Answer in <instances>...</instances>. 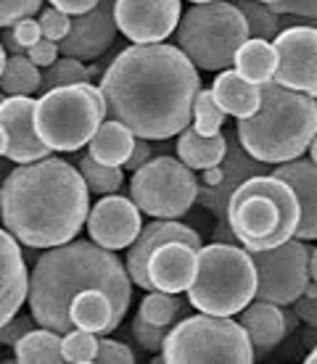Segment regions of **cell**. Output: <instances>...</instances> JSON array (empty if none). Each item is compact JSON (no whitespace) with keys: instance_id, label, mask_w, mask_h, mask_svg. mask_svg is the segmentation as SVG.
<instances>
[{"instance_id":"cell-1","label":"cell","mask_w":317,"mask_h":364,"mask_svg":"<svg viewBox=\"0 0 317 364\" xmlns=\"http://www.w3.org/2000/svg\"><path fill=\"white\" fill-rule=\"evenodd\" d=\"M98 90L106 119L143 140H167L190 124L201 77L177 46L148 43L125 48L103 72Z\"/></svg>"},{"instance_id":"cell-2","label":"cell","mask_w":317,"mask_h":364,"mask_svg":"<svg viewBox=\"0 0 317 364\" xmlns=\"http://www.w3.org/2000/svg\"><path fill=\"white\" fill-rule=\"evenodd\" d=\"M90 211V191L69 161L46 156L16 164L0 185L3 230L27 248H53L74 240Z\"/></svg>"},{"instance_id":"cell-3","label":"cell","mask_w":317,"mask_h":364,"mask_svg":"<svg viewBox=\"0 0 317 364\" xmlns=\"http://www.w3.org/2000/svg\"><path fill=\"white\" fill-rule=\"evenodd\" d=\"M90 288L109 296L114 314L122 322L132 301V280L109 248L95 246L93 240H69L46 248L29 272L27 285L29 311L37 328H48L61 336L69 333V301Z\"/></svg>"},{"instance_id":"cell-4","label":"cell","mask_w":317,"mask_h":364,"mask_svg":"<svg viewBox=\"0 0 317 364\" xmlns=\"http://www.w3.org/2000/svg\"><path fill=\"white\" fill-rule=\"evenodd\" d=\"M259 109L238 119V143L254 161L283 164L309 151L317 132V103L307 92L270 82L259 85Z\"/></svg>"},{"instance_id":"cell-5","label":"cell","mask_w":317,"mask_h":364,"mask_svg":"<svg viewBox=\"0 0 317 364\" xmlns=\"http://www.w3.org/2000/svg\"><path fill=\"white\" fill-rule=\"evenodd\" d=\"M225 219L246 251H259L293 237L299 203L289 182L275 174H254L246 177L227 198Z\"/></svg>"},{"instance_id":"cell-6","label":"cell","mask_w":317,"mask_h":364,"mask_svg":"<svg viewBox=\"0 0 317 364\" xmlns=\"http://www.w3.org/2000/svg\"><path fill=\"white\" fill-rule=\"evenodd\" d=\"M190 306L212 317H233L254 301L256 269L249 251L236 243H212L196 251V272L185 288Z\"/></svg>"},{"instance_id":"cell-7","label":"cell","mask_w":317,"mask_h":364,"mask_svg":"<svg viewBox=\"0 0 317 364\" xmlns=\"http://www.w3.org/2000/svg\"><path fill=\"white\" fill-rule=\"evenodd\" d=\"M103 119L106 106L100 90L90 82L51 87L35 100L37 137L58 154H74L88 146Z\"/></svg>"},{"instance_id":"cell-8","label":"cell","mask_w":317,"mask_h":364,"mask_svg":"<svg viewBox=\"0 0 317 364\" xmlns=\"http://www.w3.org/2000/svg\"><path fill=\"white\" fill-rule=\"evenodd\" d=\"M177 48L188 55L196 69L222 72L233 66V55L244 40H249V29L241 11L227 0L193 3L175 27Z\"/></svg>"},{"instance_id":"cell-9","label":"cell","mask_w":317,"mask_h":364,"mask_svg":"<svg viewBox=\"0 0 317 364\" xmlns=\"http://www.w3.org/2000/svg\"><path fill=\"white\" fill-rule=\"evenodd\" d=\"M159 362L167 364H251L254 351L246 330L230 317L177 319L159 348Z\"/></svg>"},{"instance_id":"cell-10","label":"cell","mask_w":317,"mask_h":364,"mask_svg":"<svg viewBox=\"0 0 317 364\" xmlns=\"http://www.w3.org/2000/svg\"><path fill=\"white\" fill-rule=\"evenodd\" d=\"M199 177L172 156H154L130 180V200L148 217L180 219L196 203Z\"/></svg>"},{"instance_id":"cell-11","label":"cell","mask_w":317,"mask_h":364,"mask_svg":"<svg viewBox=\"0 0 317 364\" xmlns=\"http://www.w3.org/2000/svg\"><path fill=\"white\" fill-rule=\"evenodd\" d=\"M309 248L304 240L289 237L272 248L249 251L251 264L256 269V291L254 299L270 301L278 306H289L304 293V285L309 282L307 274V256Z\"/></svg>"},{"instance_id":"cell-12","label":"cell","mask_w":317,"mask_h":364,"mask_svg":"<svg viewBox=\"0 0 317 364\" xmlns=\"http://www.w3.org/2000/svg\"><path fill=\"white\" fill-rule=\"evenodd\" d=\"M278 66L272 72V82L296 92H317V29L312 21L291 24L272 37Z\"/></svg>"},{"instance_id":"cell-13","label":"cell","mask_w":317,"mask_h":364,"mask_svg":"<svg viewBox=\"0 0 317 364\" xmlns=\"http://www.w3.org/2000/svg\"><path fill=\"white\" fill-rule=\"evenodd\" d=\"M222 180L217 185H199V193H196V203H201L204 209H209L214 217H217V240L222 243H233L236 235L227 225L225 219V206L227 198L233 196L238 185L246 180V177H254V174H270V164H262V161H254L251 156L246 154L238 140H227L225 156H222Z\"/></svg>"},{"instance_id":"cell-14","label":"cell","mask_w":317,"mask_h":364,"mask_svg":"<svg viewBox=\"0 0 317 364\" xmlns=\"http://www.w3.org/2000/svg\"><path fill=\"white\" fill-rule=\"evenodd\" d=\"M180 21V0H114L117 32L135 43H162Z\"/></svg>"},{"instance_id":"cell-15","label":"cell","mask_w":317,"mask_h":364,"mask_svg":"<svg viewBox=\"0 0 317 364\" xmlns=\"http://www.w3.org/2000/svg\"><path fill=\"white\" fill-rule=\"evenodd\" d=\"M88 235L95 246L109 248V251H122L137 237L143 222H140V209L125 196H103V198L88 211Z\"/></svg>"},{"instance_id":"cell-16","label":"cell","mask_w":317,"mask_h":364,"mask_svg":"<svg viewBox=\"0 0 317 364\" xmlns=\"http://www.w3.org/2000/svg\"><path fill=\"white\" fill-rule=\"evenodd\" d=\"M0 127L6 129V159L14 164H32L53 151L35 132V100L32 95H9L0 100Z\"/></svg>"},{"instance_id":"cell-17","label":"cell","mask_w":317,"mask_h":364,"mask_svg":"<svg viewBox=\"0 0 317 364\" xmlns=\"http://www.w3.org/2000/svg\"><path fill=\"white\" fill-rule=\"evenodd\" d=\"M117 40V24H114V0H98V6L72 18L69 35L58 43V53L77 58V61H93L114 46Z\"/></svg>"},{"instance_id":"cell-18","label":"cell","mask_w":317,"mask_h":364,"mask_svg":"<svg viewBox=\"0 0 317 364\" xmlns=\"http://www.w3.org/2000/svg\"><path fill=\"white\" fill-rule=\"evenodd\" d=\"M167 240H180V243H188L193 248H201V235L193 228L182 225L177 219H156L151 225L140 228L137 237L130 243V251H127V274L130 280L135 282L137 288L143 291H151V282H148V274H145V262L159 243H167Z\"/></svg>"},{"instance_id":"cell-19","label":"cell","mask_w":317,"mask_h":364,"mask_svg":"<svg viewBox=\"0 0 317 364\" xmlns=\"http://www.w3.org/2000/svg\"><path fill=\"white\" fill-rule=\"evenodd\" d=\"M196 251L199 248L180 243V240H167L151 251L145 262V274L151 282V291L162 293H182L193 280L196 272Z\"/></svg>"},{"instance_id":"cell-20","label":"cell","mask_w":317,"mask_h":364,"mask_svg":"<svg viewBox=\"0 0 317 364\" xmlns=\"http://www.w3.org/2000/svg\"><path fill=\"white\" fill-rule=\"evenodd\" d=\"M270 174L281 177L283 182H289V188L293 191V198L299 203V222L293 230L296 240H315L317 237V169L312 159H293V161H283Z\"/></svg>"},{"instance_id":"cell-21","label":"cell","mask_w":317,"mask_h":364,"mask_svg":"<svg viewBox=\"0 0 317 364\" xmlns=\"http://www.w3.org/2000/svg\"><path fill=\"white\" fill-rule=\"evenodd\" d=\"M29 272L16 237L0 230V328L14 314H19L21 304L27 301Z\"/></svg>"},{"instance_id":"cell-22","label":"cell","mask_w":317,"mask_h":364,"mask_svg":"<svg viewBox=\"0 0 317 364\" xmlns=\"http://www.w3.org/2000/svg\"><path fill=\"white\" fill-rule=\"evenodd\" d=\"M241 314V328L246 330V338L251 343L254 359L264 356L267 351L278 346L286 336V322H283V306L270 304V301H249Z\"/></svg>"},{"instance_id":"cell-23","label":"cell","mask_w":317,"mask_h":364,"mask_svg":"<svg viewBox=\"0 0 317 364\" xmlns=\"http://www.w3.org/2000/svg\"><path fill=\"white\" fill-rule=\"evenodd\" d=\"M212 98L225 114L236 119H246L259 109L262 95H259V85L249 82L236 69H222L217 74V80L212 82Z\"/></svg>"},{"instance_id":"cell-24","label":"cell","mask_w":317,"mask_h":364,"mask_svg":"<svg viewBox=\"0 0 317 364\" xmlns=\"http://www.w3.org/2000/svg\"><path fill=\"white\" fill-rule=\"evenodd\" d=\"M69 322L72 328L88 330V333H114L119 328V319L114 314L109 296L103 291H82L69 301Z\"/></svg>"},{"instance_id":"cell-25","label":"cell","mask_w":317,"mask_h":364,"mask_svg":"<svg viewBox=\"0 0 317 364\" xmlns=\"http://www.w3.org/2000/svg\"><path fill=\"white\" fill-rule=\"evenodd\" d=\"M135 146V135L130 129L117 122V119H103L93 137L88 140V154L106 166H122L127 161V156Z\"/></svg>"},{"instance_id":"cell-26","label":"cell","mask_w":317,"mask_h":364,"mask_svg":"<svg viewBox=\"0 0 317 364\" xmlns=\"http://www.w3.org/2000/svg\"><path fill=\"white\" fill-rule=\"evenodd\" d=\"M177 156L180 161L193 172H204L209 166H217L225 156L227 137L222 132L217 135H199L193 127H185L182 132H177Z\"/></svg>"},{"instance_id":"cell-27","label":"cell","mask_w":317,"mask_h":364,"mask_svg":"<svg viewBox=\"0 0 317 364\" xmlns=\"http://www.w3.org/2000/svg\"><path fill=\"white\" fill-rule=\"evenodd\" d=\"M233 66L241 77H246L254 85H264L272 80V72L278 66V53L270 40H256L249 37L241 43V48L233 55Z\"/></svg>"},{"instance_id":"cell-28","label":"cell","mask_w":317,"mask_h":364,"mask_svg":"<svg viewBox=\"0 0 317 364\" xmlns=\"http://www.w3.org/2000/svg\"><path fill=\"white\" fill-rule=\"evenodd\" d=\"M14 359L19 364H58L61 359V333L48 328H32L14 343Z\"/></svg>"},{"instance_id":"cell-29","label":"cell","mask_w":317,"mask_h":364,"mask_svg":"<svg viewBox=\"0 0 317 364\" xmlns=\"http://www.w3.org/2000/svg\"><path fill=\"white\" fill-rule=\"evenodd\" d=\"M43 82V72L29 61L24 53L6 58V66L0 72V92L6 95H35Z\"/></svg>"},{"instance_id":"cell-30","label":"cell","mask_w":317,"mask_h":364,"mask_svg":"<svg viewBox=\"0 0 317 364\" xmlns=\"http://www.w3.org/2000/svg\"><path fill=\"white\" fill-rule=\"evenodd\" d=\"M182 311H185V301L177 299V293L151 291L143 301H140L137 317H143L145 322H151V325L172 328L175 322L182 317Z\"/></svg>"},{"instance_id":"cell-31","label":"cell","mask_w":317,"mask_h":364,"mask_svg":"<svg viewBox=\"0 0 317 364\" xmlns=\"http://www.w3.org/2000/svg\"><path fill=\"white\" fill-rule=\"evenodd\" d=\"M77 172L82 174V180L88 185V191L90 193H98V196H109V193H117L122 185H125V172H122V166H106L95 161L90 154L80 156V161H77Z\"/></svg>"},{"instance_id":"cell-32","label":"cell","mask_w":317,"mask_h":364,"mask_svg":"<svg viewBox=\"0 0 317 364\" xmlns=\"http://www.w3.org/2000/svg\"><path fill=\"white\" fill-rule=\"evenodd\" d=\"M233 6L241 11L246 29H249V37L272 40V37L281 32V16H275L270 11V6H264L259 0H233Z\"/></svg>"},{"instance_id":"cell-33","label":"cell","mask_w":317,"mask_h":364,"mask_svg":"<svg viewBox=\"0 0 317 364\" xmlns=\"http://www.w3.org/2000/svg\"><path fill=\"white\" fill-rule=\"evenodd\" d=\"M95 66H85V61H77V58H69V55H61L56 58L53 64L46 66L43 72V82H40V90H51V87H61V85H77V82H90L95 77Z\"/></svg>"},{"instance_id":"cell-34","label":"cell","mask_w":317,"mask_h":364,"mask_svg":"<svg viewBox=\"0 0 317 364\" xmlns=\"http://www.w3.org/2000/svg\"><path fill=\"white\" fill-rule=\"evenodd\" d=\"M193 129L199 135H217L222 132V124H225V111L219 109L214 98H212V90H199L196 92V100H193Z\"/></svg>"},{"instance_id":"cell-35","label":"cell","mask_w":317,"mask_h":364,"mask_svg":"<svg viewBox=\"0 0 317 364\" xmlns=\"http://www.w3.org/2000/svg\"><path fill=\"white\" fill-rule=\"evenodd\" d=\"M95 351H98V338L95 333L72 328L69 333L61 336V359L69 364H90L95 362Z\"/></svg>"},{"instance_id":"cell-36","label":"cell","mask_w":317,"mask_h":364,"mask_svg":"<svg viewBox=\"0 0 317 364\" xmlns=\"http://www.w3.org/2000/svg\"><path fill=\"white\" fill-rule=\"evenodd\" d=\"M43 11V9H40ZM37 24H40V32H43V37L46 40H53V43H61L63 37L69 35V29H72V16H66V14H61L58 9H46L43 14H40V18H37Z\"/></svg>"},{"instance_id":"cell-37","label":"cell","mask_w":317,"mask_h":364,"mask_svg":"<svg viewBox=\"0 0 317 364\" xmlns=\"http://www.w3.org/2000/svg\"><path fill=\"white\" fill-rule=\"evenodd\" d=\"M43 9V0H0V27H14L16 21L35 16Z\"/></svg>"},{"instance_id":"cell-38","label":"cell","mask_w":317,"mask_h":364,"mask_svg":"<svg viewBox=\"0 0 317 364\" xmlns=\"http://www.w3.org/2000/svg\"><path fill=\"white\" fill-rule=\"evenodd\" d=\"M167 330L170 328L151 325V322H145L143 317H135V322H132V338L137 341V346L143 348V351H151V354H159Z\"/></svg>"},{"instance_id":"cell-39","label":"cell","mask_w":317,"mask_h":364,"mask_svg":"<svg viewBox=\"0 0 317 364\" xmlns=\"http://www.w3.org/2000/svg\"><path fill=\"white\" fill-rule=\"evenodd\" d=\"M95 362L100 364H132L135 354L127 343L111 341V338H98V351H95Z\"/></svg>"},{"instance_id":"cell-40","label":"cell","mask_w":317,"mask_h":364,"mask_svg":"<svg viewBox=\"0 0 317 364\" xmlns=\"http://www.w3.org/2000/svg\"><path fill=\"white\" fill-rule=\"evenodd\" d=\"M270 11L275 14V16L315 18L317 16V0H278V3H270Z\"/></svg>"},{"instance_id":"cell-41","label":"cell","mask_w":317,"mask_h":364,"mask_svg":"<svg viewBox=\"0 0 317 364\" xmlns=\"http://www.w3.org/2000/svg\"><path fill=\"white\" fill-rule=\"evenodd\" d=\"M32 61V64L37 66V69H46V66H51L58 58V43H53V40H46V37H40L35 46L27 48V53H24Z\"/></svg>"},{"instance_id":"cell-42","label":"cell","mask_w":317,"mask_h":364,"mask_svg":"<svg viewBox=\"0 0 317 364\" xmlns=\"http://www.w3.org/2000/svg\"><path fill=\"white\" fill-rule=\"evenodd\" d=\"M11 35H14V40H16V46L21 48V50H27V48H32L43 37V32H40V24H37V18L27 16L21 18V21H16L14 27H11Z\"/></svg>"},{"instance_id":"cell-43","label":"cell","mask_w":317,"mask_h":364,"mask_svg":"<svg viewBox=\"0 0 317 364\" xmlns=\"http://www.w3.org/2000/svg\"><path fill=\"white\" fill-rule=\"evenodd\" d=\"M32 322H35L32 317H19V314H14V317L0 328V346H14L19 338L27 333V330L35 328Z\"/></svg>"},{"instance_id":"cell-44","label":"cell","mask_w":317,"mask_h":364,"mask_svg":"<svg viewBox=\"0 0 317 364\" xmlns=\"http://www.w3.org/2000/svg\"><path fill=\"white\" fill-rule=\"evenodd\" d=\"M148 159H154V146H151V140L140 137V140H135V146H132V151H130V156H127V161L122 166L135 172L137 166H143Z\"/></svg>"},{"instance_id":"cell-45","label":"cell","mask_w":317,"mask_h":364,"mask_svg":"<svg viewBox=\"0 0 317 364\" xmlns=\"http://www.w3.org/2000/svg\"><path fill=\"white\" fill-rule=\"evenodd\" d=\"M293 314L299 319H304L309 328H317V296H307V293H301L299 299L293 301Z\"/></svg>"},{"instance_id":"cell-46","label":"cell","mask_w":317,"mask_h":364,"mask_svg":"<svg viewBox=\"0 0 317 364\" xmlns=\"http://www.w3.org/2000/svg\"><path fill=\"white\" fill-rule=\"evenodd\" d=\"M48 3L61 11V14H66V16H80V14L98 6V0H48Z\"/></svg>"},{"instance_id":"cell-47","label":"cell","mask_w":317,"mask_h":364,"mask_svg":"<svg viewBox=\"0 0 317 364\" xmlns=\"http://www.w3.org/2000/svg\"><path fill=\"white\" fill-rule=\"evenodd\" d=\"M0 43H3V48H6V50H11V55L24 53V50H21V48L16 46V40H14V35H11V27H6V32H3V40H0Z\"/></svg>"},{"instance_id":"cell-48","label":"cell","mask_w":317,"mask_h":364,"mask_svg":"<svg viewBox=\"0 0 317 364\" xmlns=\"http://www.w3.org/2000/svg\"><path fill=\"white\" fill-rule=\"evenodd\" d=\"M283 322H286V336H289V333H293V328H296L299 317H296L293 311H286V309H283Z\"/></svg>"},{"instance_id":"cell-49","label":"cell","mask_w":317,"mask_h":364,"mask_svg":"<svg viewBox=\"0 0 317 364\" xmlns=\"http://www.w3.org/2000/svg\"><path fill=\"white\" fill-rule=\"evenodd\" d=\"M6 154V129L0 127V156Z\"/></svg>"},{"instance_id":"cell-50","label":"cell","mask_w":317,"mask_h":364,"mask_svg":"<svg viewBox=\"0 0 317 364\" xmlns=\"http://www.w3.org/2000/svg\"><path fill=\"white\" fill-rule=\"evenodd\" d=\"M6 58H9V55H6V48H3V43H0V72H3V66H6Z\"/></svg>"},{"instance_id":"cell-51","label":"cell","mask_w":317,"mask_h":364,"mask_svg":"<svg viewBox=\"0 0 317 364\" xmlns=\"http://www.w3.org/2000/svg\"><path fill=\"white\" fill-rule=\"evenodd\" d=\"M259 3H264V6H270V3H278V0H259Z\"/></svg>"},{"instance_id":"cell-52","label":"cell","mask_w":317,"mask_h":364,"mask_svg":"<svg viewBox=\"0 0 317 364\" xmlns=\"http://www.w3.org/2000/svg\"><path fill=\"white\" fill-rule=\"evenodd\" d=\"M190 3H212V0H190Z\"/></svg>"},{"instance_id":"cell-53","label":"cell","mask_w":317,"mask_h":364,"mask_svg":"<svg viewBox=\"0 0 317 364\" xmlns=\"http://www.w3.org/2000/svg\"><path fill=\"white\" fill-rule=\"evenodd\" d=\"M0 100H3V92H0Z\"/></svg>"}]
</instances>
